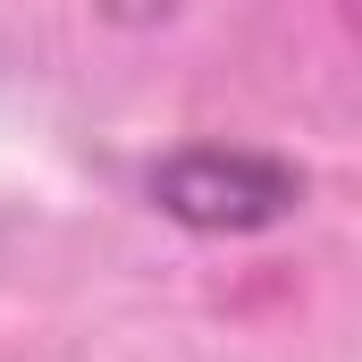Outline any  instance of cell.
I'll return each instance as SVG.
<instances>
[{"mask_svg":"<svg viewBox=\"0 0 362 362\" xmlns=\"http://www.w3.org/2000/svg\"><path fill=\"white\" fill-rule=\"evenodd\" d=\"M144 194L160 219H177L194 236H262L303 211V169L278 152H245V144H185L169 160H152Z\"/></svg>","mask_w":362,"mask_h":362,"instance_id":"1","label":"cell"}]
</instances>
